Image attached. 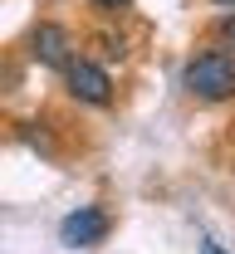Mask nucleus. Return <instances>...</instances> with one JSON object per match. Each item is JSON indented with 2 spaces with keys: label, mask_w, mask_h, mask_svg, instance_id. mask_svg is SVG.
<instances>
[{
  "label": "nucleus",
  "mask_w": 235,
  "mask_h": 254,
  "mask_svg": "<svg viewBox=\"0 0 235 254\" xmlns=\"http://www.w3.org/2000/svg\"><path fill=\"white\" fill-rule=\"evenodd\" d=\"M30 59L39 64V68H59V73H64V64L74 59V34H69V25L39 20L30 30Z\"/></svg>",
  "instance_id": "nucleus-4"
},
{
  "label": "nucleus",
  "mask_w": 235,
  "mask_h": 254,
  "mask_svg": "<svg viewBox=\"0 0 235 254\" xmlns=\"http://www.w3.org/2000/svg\"><path fill=\"white\" fill-rule=\"evenodd\" d=\"M216 44H221L226 54H235V10H226V15L216 20Z\"/></svg>",
  "instance_id": "nucleus-5"
},
{
  "label": "nucleus",
  "mask_w": 235,
  "mask_h": 254,
  "mask_svg": "<svg viewBox=\"0 0 235 254\" xmlns=\"http://www.w3.org/2000/svg\"><path fill=\"white\" fill-rule=\"evenodd\" d=\"M211 5H221V10H235V0H211Z\"/></svg>",
  "instance_id": "nucleus-9"
},
{
  "label": "nucleus",
  "mask_w": 235,
  "mask_h": 254,
  "mask_svg": "<svg viewBox=\"0 0 235 254\" xmlns=\"http://www.w3.org/2000/svg\"><path fill=\"white\" fill-rule=\"evenodd\" d=\"M108 230H113V220H108L103 205H78V210H69L64 220H59V245H69V250H93V245L108 240Z\"/></svg>",
  "instance_id": "nucleus-3"
},
{
  "label": "nucleus",
  "mask_w": 235,
  "mask_h": 254,
  "mask_svg": "<svg viewBox=\"0 0 235 254\" xmlns=\"http://www.w3.org/2000/svg\"><path fill=\"white\" fill-rule=\"evenodd\" d=\"M196 254H226V250H221L216 240H201V250H196Z\"/></svg>",
  "instance_id": "nucleus-8"
},
{
  "label": "nucleus",
  "mask_w": 235,
  "mask_h": 254,
  "mask_svg": "<svg viewBox=\"0 0 235 254\" xmlns=\"http://www.w3.org/2000/svg\"><path fill=\"white\" fill-rule=\"evenodd\" d=\"M93 5H98L103 15H123V10H128V5H133V0H93Z\"/></svg>",
  "instance_id": "nucleus-7"
},
{
  "label": "nucleus",
  "mask_w": 235,
  "mask_h": 254,
  "mask_svg": "<svg viewBox=\"0 0 235 254\" xmlns=\"http://www.w3.org/2000/svg\"><path fill=\"white\" fill-rule=\"evenodd\" d=\"M181 88L201 103H231L235 98V54L226 49H201L181 68Z\"/></svg>",
  "instance_id": "nucleus-1"
},
{
  "label": "nucleus",
  "mask_w": 235,
  "mask_h": 254,
  "mask_svg": "<svg viewBox=\"0 0 235 254\" xmlns=\"http://www.w3.org/2000/svg\"><path fill=\"white\" fill-rule=\"evenodd\" d=\"M64 88L74 103H88V108H108L113 103V78H108V68L98 59H83V54H74L64 64Z\"/></svg>",
  "instance_id": "nucleus-2"
},
{
  "label": "nucleus",
  "mask_w": 235,
  "mask_h": 254,
  "mask_svg": "<svg viewBox=\"0 0 235 254\" xmlns=\"http://www.w3.org/2000/svg\"><path fill=\"white\" fill-rule=\"evenodd\" d=\"M98 44H103V54H108V59H123V54H128V49H123V39H113V34H103Z\"/></svg>",
  "instance_id": "nucleus-6"
}]
</instances>
